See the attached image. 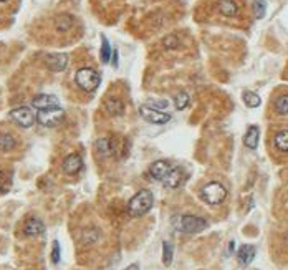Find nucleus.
Returning a JSON list of instances; mask_svg holds the SVG:
<instances>
[{"instance_id": "obj_1", "label": "nucleus", "mask_w": 288, "mask_h": 270, "mask_svg": "<svg viewBox=\"0 0 288 270\" xmlns=\"http://www.w3.org/2000/svg\"><path fill=\"white\" fill-rule=\"evenodd\" d=\"M152 202H154L152 192L147 191V189H143V191H139V192L136 194V196H132V199L129 201V204H128V212H129V215H132V217L144 215L146 212L151 211Z\"/></svg>"}, {"instance_id": "obj_2", "label": "nucleus", "mask_w": 288, "mask_h": 270, "mask_svg": "<svg viewBox=\"0 0 288 270\" xmlns=\"http://www.w3.org/2000/svg\"><path fill=\"white\" fill-rule=\"evenodd\" d=\"M174 227L179 232H184V234H197V232H202L207 227V221L202 219V217L186 214V215L176 217Z\"/></svg>"}, {"instance_id": "obj_3", "label": "nucleus", "mask_w": 288, "mask_h": 270, "mask_svg": "<svg viewBox=\"0 0 288 270\" xmlns=\"http://www.w3.org/2000/svg\"><path fill=\"white\" fill-rule=\"evenodd\" d=\"M201 197L207 202V204L217 206L227 197V189L220 183H209V184H205L202 187Z\"/></svg>"}, {"instance_id": "obj_4", "label": "nucleus", "mask_w": 288, "mask_h": 270, "mask_svg": "<svg viewBox=\"0 0 288 270\" xmlns=\"http://www.w3.org/2000/svg\"><path fill=\"white\" fill-rule=\"evenodd\" d=\"M76 85L81 88V89H85V92H94L96 88L100 86V75L96 73L93 68H81L76 71Z\"/></svg>"}, {"instance_id": "obj_5", "label": "nucleus", "mask_w": 288, "mask_h": 270, "mask_svg": "<svg viewBox=\"0 0 288 270\" xmlns=\"http://www.w3.org/2000/svg\"><path fill=\"white\" fill-rule=\"evenodd\" d=\"M63 110L60 108H51V110H42L39 111V115H36V119H39V123L43 124V126H56L62 123L63 119Z\"/></svg>"}, {"instance_id": "obj_6", "label": "nucleus", "mask_w": 288, "mask_h": 270, "mask_svg": "<svg viewBox=\"0 0 288 270\" xmlns=\"http://www.w3.org/2000/svg\"><path fill=\"white\" fill-rule=\"evenodd\" d=\"M139 113H141V116L146 121H149L152 124H164L171 119V115L169 113H164V111H159L156 108H151V106H147V104H143Z\"/></svg>"}, {"instance_id": "obj_7", "label": "nucleus", "mask_w": 288, "mask_h": 270, "mask_svg": "<svg viewBox=\"0 0 288 270\" xmlns=\"http://www.w3.org/2000/svg\"><path fill=\"white\" fill-rule=\"evenodd\" d=\"M10 118L15 121L17 124H20L22 128H30V126L35 123V116L33 113L28 108L25 106H20L10 111Z\"/></svg>"}, {"instance_id": "obj_8", "label": "nucleus", "mask_w": 288, "mask_h": 270, "mask_svg": "<svg viewBox=\"0 0 288 270\" xmlns=\"http://www.w3.org/2000/svg\"><path fill=\"white\" fill-rule=\"evenodd\" d=\"M217 12L227 19H234L240 13V7L235 0H219L217 2Z\"/></svg>"}, {"instance_id": "obj_9", "label": "nucleus", "mask_w": 288, "mask_h": 270, "mask_svg": "<svg viewBox=\"0 0 288 270\" xmlns=\"http://www.w3.org/2000/svg\"><path fill=\"white\" fill-rule=\"evenodd\" d=\"M83 169V159H81L80 154H68L63 161V171L66 174L75 176Z\"/></svg>"}, {"instance_id": "obj_10", "label": "nucleus", "mask_w": 288, "mask_h": 270, "mask_svg": "<svg viewBox=\"0 0 288 270\" xmlns=\"http://www.w3.org/2000/svg\"><path fill=\"white\" fill-rule=\"evenodd\" d=\"M33 108H36L39 111L42 110H51V108H58V98L53 95H39L35 96L33 101Z\"/></svg>"}, {"instance_id": "obj_11", "label": "nucleus", "mask_w": 288, "mask_h": 270, "mask_svg": "<svg viewBox=\"0 0 288 270\" xmlns=\"http://www.w3.org/2000/svg\"><path fill=\"white\" fill-rule=\"evenodd\" d=\"M43 230H45V224H43L40 219H36V217H30V219H27L24 224V234L28 237L40 236V234H43Z\"/></svg>"}, {"instance_id": "obj_12", "label": "nucleus", "mask_w": 288, "mask_h": 270, "mask_svg": "<svg viewBox=\"0 0 288 270\" xmlns=\"http://www.w3.org/2000/svg\"><path fill=\"white\" fill-rule=\"evenodd\" d=\"M171 171V164H169L167 161H156L154 164H151V168H149V174L152 179H156V181H162L166 176H167V172Z\"/></svg>"}, {"instance_id": "obj_13", "label": "nucleus", "mask_w": 288, "mask_h": 270, "mask_svg": "<svg viewBox=\"0 0 288 270\" xmlns=\"http://www.w3.org/2000/svg\"><path fill=\"white\" fill-rule=\"evenodd\" d=\"M66 65H68V57L66 55L55 53V55L47 57V66L51 71H62L66 68Z\"/></svg>"}, {"instance_id": "obj_14", "label": "nucleus", "mask_w": 288, "mask_h": 270, "mask_svg": "<svg viewBox=\"0 0 288 270\" xmlns=\"http://www.w3.org/2000/svg\"><path fill=\"white\" fill-rule=\"evenodd\" d=\"M164 184L167 187H171V189H176V187H179L184 181V172L181 168H171V171L167 172V176L162 179Z\"/></svg>"}, {"instance_id": "obj_15", "label": "nucleus", "mask_w": 288, "mask_h": 270, "mask_svg": "<svg viewBox=\"0 0 288 270\" xmlns=\"http://www.w3.org/2000/svg\"><path fill=\"white\" fill-rule=\"evenodd\" d=\"M73 25H75V19L68 13H62L55 19V28H56V32H60V33L70 32Z\"/></svg>"}, {"instance_id": "obj_16", "label": "nucleus", "mask_w": 288, "mask_h": 270, "mask_svg": "<svg viewBox=\"0 0 288 270\" xmlns=\"http://www.w3.org/2000/svg\"><path fill=\"white\" fill-rule=\"evenodd\" d=\"M239 264L240 265H248L252 264V260L255 259V247L254 245H242L237 254Z\"/></svg>"}, {"instance_id": "obj_17", "label": "nucleus", "mask_w": 288, "mask_h": 270, "mask_svg": "<svg viewBox=\"0 0 288 270\" xmlns=\"http://www.w3.org/2000/svg\"><path fill=\"white\" fill-rule=\"evenodd\" d=\"M258 139H260V130L257 126H250L247 130L245 136H243V142L248 149H255L258 146Z\"/></svg>"}, {"instance_id": "obj_18", "label": "nucleus", "mask_w": 288, "mask_h": 270, "mask_svg": "<svg viewBox=\"0 0 288 270\" xmlns=\"http://www.w3.org/2000/svg\"><path fill=\"white\" fill-rule=\"evenodd\" d=\"M96 151H98V154L103 156V157L111 156V154L114 153V145H113V141L108 139V138L98 139V141H96Z\"/></svg>"}, {"instance_id": "obj_19", "label": "nucleus", "mask_w": 288, "mask_h": 270, "mask_svg": "<svg viewBox=\"0 0 288 270\" xmlns=\"http://www.w3.org/2000/svg\"><path fill=\"white\" fill-rule=\"evenodd\" d=\"M105 108L109 115H116L120 116L124 113V106H123V101L118 100V98H109L106 103H105Z\"/></svg>"}, {"instance_id": "obj_20", "label": "nucleus", "mask_w": 288, "mask_h": 270, "mask_svg": "<svg viewBox=\"0 0 288 270\" xmlns=\"http://www.w3.org/2000/svg\"><path fill=\"white\" fill-rule=\"evenodd\" d=\"M275 146L280 149V151L283 153H288V130H283V131H278L275 134Z\"/></svg>"}, {"instance_id": "obj_21", "label": "nucleus", "mask_w": 288, "mask_h": 270, "mask_svg": "<svg viewBox=\"0 0 288 270\" xmlns=\"http://www.w3.org/2000/svg\"><path fill=\"white\" fill-rule=\"evenodd\" d=\"M17 141L12 134H0V151H12Z\"/></svg>"}, {"instance_id": "obj_22", "label": "nucleus", "mask_w": 288, "mask_h": 270, "mask_svg": "<svg viewBox=\"0 0 288 270\" xmlns=\"http://www.w3.org/2000/svg\"><path fill=\"white\" fill-rule=\"evenodd\" d=\"M172 256H174V247L169 242H162V262L164 265L172 264Z\"/></svg>"}, {"instance_id": "obj_23", "label": "nucleus", "mask_w": 288, "mask_h": 270, "mask_svg": "<svg viewBox=\"0 0 288 270\" xmlns=\"http://www.w3.org/2000/svg\"><path fill=\"white\" fill-rule=\"evenodd\" d=\"M10 187H12L10 174H9V172H5V171H0V192H2V194L9 192Z\"/></svg>"}, {"instance_id": "obj_24", "label": "nucleus", "mask_w": 288, "mask_h": 270, "mask_svg": "<svg viewBox=\"0 0 288 270\" xmlns=\"http://www.w3.org/2000/svg\"><path fill=\"white\" fill-rule=\"evenodd\" d=\"M275 111L280 115H288V95L278 96L275 101Z\"/></svg>"}, {"instance_id": "obj_25", "label": "nucleus", "mask_w": 288, "mask_h": 270, "mask_svg": "<svg viewBox=\"0 0 288 270\" xmlns=\"http://www.w3.org/2000/svg\"><path fill=\"white\" fill-rule=\"evenodd\" d=\"M243 101H245V104H247L248 108L260 106V96L252 93V92H245V93H243Z\"/></svg>"}, {"instance_id": "obj_26", "label": "nucleus", "mask_w": 288, "mask_h": 270, "mask_svg": "<svg viewBox=\"0 0 288 270\" xmlns=\"http://www.w3.org/2000/svg\"><path fill=\"white\" fill-rule=\"evenodd\" d=\"M190 98H189V95L187 93H179L174 98V104H176V108L177 110H184V108H187V104H189Z\"/></svg>"}, {"instance_id": "obj_27", "label": "nucleus", "mask_w": 288, "mask_h": 270, "mask_svg": "<svg viewBox=\"0 0 288 270\" xmlns=\"http://www.w3.org/2000/svg\"><path fill=\"white\" fill-rule=\"evenodd\" d=\"M265 9H267V2H265V0H254V10H255L257 19H263Z\"/></svg>"}, {"instance_id": "obj_28", "label": "nucleus", "mask_w": 288, "mask_h": 270, "mask_svg": "<svg viewBox=\"0 0 288 270\" xmlns=\"http://www.w3.org/2000/svg\"><path fill=\"white\" fill-rule=\"evenodd\" d=\"M109 57H111V50H109V43L106 40V37H103V47H101V60L103 62H109Z\"/></svg>"}, {"instance_id": "obj_29", "label": "nucleus", "mask_w": 288, "mask_h": 270, "mask_svg": "<svg viewBox=\"0 0 288 270\" xmlns=\"http://www.w3.org/2000/svg\"><path fill=\"white\" fill-rule=\"evenodd\" d=\"M51 262H53V264H58V262H60V244H58V241L53 242V250H51Z\"/></svg>"}, {"instance_id": "obj_30", "label": "nucleus", "mask_w": 288, "mask_h": 270, "mask_svg": "<svg viewBox=\"0 0 288 270\" xmlns=\"http://www.w3.org/2000/svg\"><path fill=\"white\" fill-rule=\"evenodd\" d=\"M177 45H179V40L176 35H169L167 39H164V47L167 48H177Z\"/></svg>"}, {"instance_id": "obj_31", "label": "nucleus", "mask_w": 288, "mask_h": 270, "mask_svg": "<svg viewBox=\"0 0 288 270\" xmlns=\"http://www.w3.org/2000/svg\"><path fill=\"white\" fill-rule=\"evenodd\" d=\"M126 270H139V267H138V264H132L129 268H126Z\"/></svg>"}, {"instance_id": "obj_32", "label": "nucleus", "mask_w": 288, "mask_h": 270, "mask_svg": "<svg viewBox=\"0 0 288 270\" xmlns=\"http://www.w3.org/2000/svg\"><path fill=\"white\" fill-rule=\"evenodd\" d=\"M5 2H9V0H0V4H5Z\"/></svg>"}]
</instances>
